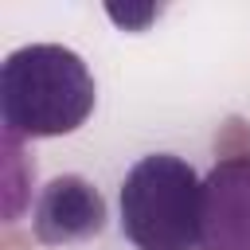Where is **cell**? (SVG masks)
<instances>
[{"label":"cell","instance_id":"cell-4","mask_svg":"<svg viewBox=\"0 0 250 250\" xmlns=\"http://www.w3.org/2000/svg\"><path fill=\"white\" fill-rule=\"evenodd\" d=\"M105 227V199L102 191L82 176H55L31 211L35 242L43 246H70L82 238L102 234Z\"/></svg>","mask_w":250,"mask_h":250},{"label":"cell","instance_id":"cell-3","mask_svg":"<svg viewBox=\"0 0 250 250\" xmlns=\"http://www.w3.org/2000/svg\"><path fill=\"white\" fill-rule=\"evenodd\" d=\"M199 250H250V148L223 152L203 176Z\"/></svg>","mask_w":250,"mask_h":250},{"label":"cell","instance_id":"cell-1","mask_svg":"<svg viewBox=\"0 0 250 250\" xmlns=\"http://www.w3.org/2000/svg\"><path fill=\"white\" fill-rule=\"evenodd\" d=\"M94 74L62 43H27L0 62L4 141L66 137L94 113Z\"/></svg>","mask_w":250,"mask_h":250},{"label":"cell","instance_id":"cell-2","mask_svg":"<svg viewBox=\"0 0 250 250\" xmlns=\"http://www.w3.org/2000/svg\"><path fill=\"white\" fill-rule=\"evenodd\" d=\"M117 207L133 250H199L203 180L184 156H141L121 180Z\"/></svg>","mask_w":250,"mask_h":250}]
</instances>
